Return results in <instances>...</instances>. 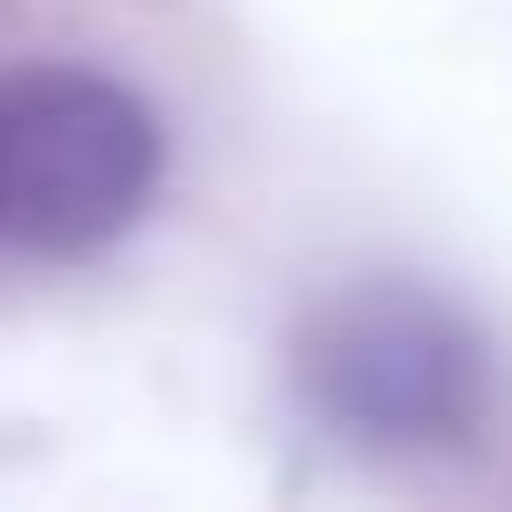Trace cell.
Instances as JSON below:
<instances>
[{
  "mask_svg": "<svg viewBox=\"0 0 512 512\" xmlns=\"http://www.w3.org/2000/svg\"><path fill=\"white\" fill-rule=\"evenodd\" d=\"M162 190V124L95 67L0 76V247L95 256Z\"/></svg>",
  "mask_w": 512,
  "mask_h": 512,
  "instance_id": "1",
  "label": "cell"
},
{
  "mask_svg": "<svg viewBox=\"0 0 512 512\" xmlns=\"http://www.w3.org/2000/svg\"><path fill=\"white\" fill-rule=\"evenodd\" d=\"M304 399L361 446H465L494 399L484 332L418 285H361L313 313Z\"/></svg>",
  "mask_w": 512,
  "mask_h": 512,
  "instance_id": "2",
  "label": "cell"
}]
</instances>
